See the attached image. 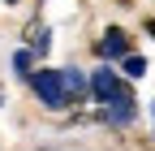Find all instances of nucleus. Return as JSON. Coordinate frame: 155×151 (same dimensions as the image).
<instances>
[{
    "label": "nucleus",
    "mask_w": 155,
    "mask_h": 151,
    "mask_svg": "<svg viewBox=\"0 0 155 151\" xmlns=\"http://www.w3.org/2000/svg\"><path fill=\"white\" fill-rule=\"evenodd\" d=\"M30 91L39 95V104H43V108H52V112L69 108V91H65L61 69H39L35 78H30Z\"/></svg>",
    "instance_id": "obj_1"
},
{
    "label": "nucleus",
    "mask_w": 155,
    "mask_h": 151,
    "mask_svg": "<svg viewBox=\"0 0 155 151\" xmlns=\"http://www.w3.org/2000/svg\"><path fill=\"white\" fill-rule=\"evenodd\" d=\"M99 117L108 125H134V121H138V99H134V91H121L116 99H108L99 108Z\"/></svg>",
    "instance_id": "obj_2"
},
{
    "label": "nucleus",
    "mask_w": 155,
    "mask_h": 151,
    "mask_svg": "<svg viewBox=\"0 0 155 151\" xmlns=\"http://www.w3.org/2000/svg\"><path fill=\"white\" fill-rule=\"evenodd\" d=\"M121 91H129V86H125L121 78H116L112 69H95V73H91V95L99 99V104H108V99H116V95H121Z\"/></svg>",
    "instance_id": "obj_3"
},
{
    "label": "nucleus",
    "mask_w": 155,
    "mask_h": 151,
    "mask_svg": "<svg viewBox=\"0 0 155 151\" xmlns=\"http://www.w3.org/2000/svg\"><path fill=\"white\" fill-rule=\"evenodd\" d=\"M99 56H104V61H129V35H125L121 26L104 30V39H99Z\"/></svg>",
    "instance_id": "obj_4"
},
{
    "label": "nucleus",
    "mask_w": 155,
    "mask_h": 151,
    "mask_svg": "<svg viewBox=\"0 0 155 151\" xmlns=\"http://www.w3.org/2000/svg\"><path fill=\"white\" fill-rule=\"evenodd\" d=\"M61 78H65V91H69V104H78L82 95H91V78L82 69H61Z\"/></svg>",
    "instance_id": "obj_5"
},
{
    "label": "nucleus",
    "mask_w": 155,
    "mask_h": 151,
    "mask_svg": "<svg viewBox=\"0 0 155 151\" xmlns=\"http://www.w3.org/2000/svg\"><path fill=\"white\" fill-rule=\"evenodd\" d=\"M30 65H35V52H30V48H22V52L13 56V73H17V78H26V82L35 78V69H30Z\"/></svg>",
    "instance_id": "obj_6"
},
{
    "label": "nucleus",
    "mask_w": 155,
    "mask_h": 151,
    "mask_svg": "<svg viewBox=\"0 0 155 151\" xmlns=\"http://www.w3.org/2000/svg\"><path fill=\"white\" fill-rule=\"evenodd\" d=\"M26 35H30V52H39V56H48V48H52V39H48V26H30Z\"/></svg>",
    "instance_id": "obj_7"
},
{
    "label": "nucleus",
    "mask_w": 155,
    "mask_h": 151,
    "mask_svg": "<svg viewBox=\"0 0 155 151\" xmlns=\"http://www.w3.org/2000/svg\"><path fill=\"white\" fill-rule=\"evenodd\" d=\"M142 73H147V61L142 56H129L125 61V78H142Z\"/></svg>",
    "instance_id": "obj_8"
},
{
    "label": "nucleus",
    "mask_w": 155,
    "mask_h": 151,
    "mask_svg": "<svg viewBox=\"0 0 155 151\" xmlns=\"http://www.w3.org/2000/svg\"><path fill=\"white\" fill-rule=\"evenodd\" d=\"M147 35H155V17H147Z\"/></svg>",
    "instance_id": "obj_9"
},
{
    "label": "nucleus",
    "mask_w": 155,
    "mask_h": 151,
    "mask_svg": "<svg viewBox=\"0 0 155 151\" xmlns=\"http://www.w3.org/2000/svg\"><path fill=\"white\" fill-rule=\"evenodd\" d=\"M5 5H17V0H5Z\"/></svg>",
    "instance_id": "obj_10"
},
{
    "label": "nucleus",
    "mask_w": 155,
    "mask_h": 151,
    "mask_svg": "<svg viewBox=\"0 0 155 151\" xmlns=\"http://www.w3.org/2000/svg\"><path fill=\"white\" fill-rule=\"evenodd\" d=\"M151 117H155V104H151Z\"/></svg>",
    "instance_id": "obj_11"
}]
</instances>
